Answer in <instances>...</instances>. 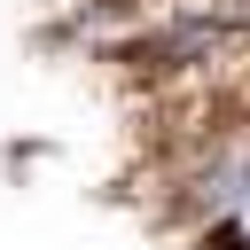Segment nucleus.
<instances>
[{"label": "nucleus", "instance_id": "obj_1", "mask_svg": "<svg viewBox=\"0 0 250 250\" xmlns=\"http://www.w3.org/2000/svg\"><path fill=\"white\" fill-rule=\"evenodd\" d=\"M203 250H250V227H242V211H227V219L203 234Z\"/></svg>", "mask_w": 250, "mask_h": 250}]
</instances>
